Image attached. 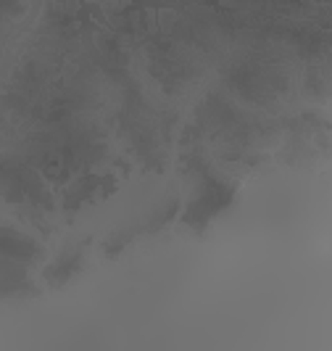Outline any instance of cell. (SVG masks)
Returning <instances> with one entry per match:
<instances>
[{
  "label": "cell",
  "mask_w": 332,
  "mask_h": 351,
  "mask_svg": "<svg viewBox=\"0 0 332 351\" xmlns=\"http://www.w3.org/2000/svg\"><path fill=\"white\" fill-rule=\"evenodd\" d=\"M124 3H129L132 8H153V11H182V8H188V5H216V3H222V0H124ZM92 16H98V11L92 8V3L90 0H79V24H85L90 27L92 24ZM103 21V16H98ZM105 24V21H103Z\"/></svg>",
  "instance_id": "1"
}]
</instances>
